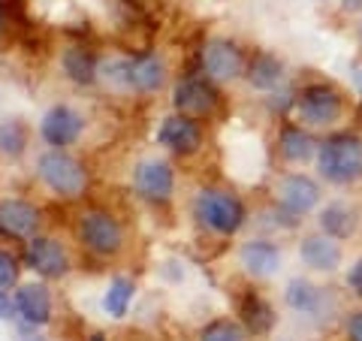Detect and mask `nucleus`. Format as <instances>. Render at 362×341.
I'll use <instances>...</instances> for the list:
<instances>
[{
    "label": "nucleus",
    "instance_id": "nucleus-1",
    "mask_svg": "<svg viewBox=\"0 0 362 341\" xmlns=\"http://www.w3.org/2000/svg\"><path fill=\"white\" fill-rule=\"evenodd\" d=\"M317 166L329 185H350L362 175V139L350 133L329 136L317 149Z\"/></svg>",
    "mask_w": 362,
    "mask_h": 341
},
{
    "label": "nucleus",
    "instance_id": "nucleus-2",
    "mask_svg": "<svg viewBox=\"0 0 362 341\" xmlns=\"http://www.w3.org/2000/svg\"><path fill=\"white\" fill-rule=\"evenodd\" d=\"M37 175H40L42 185L54 193V197H64V200L82 197L85 187H88L85 166L78 163L73 154H66L64 149L45 151L37 161Z\"/></svg>",
    "mask_w": 362,
    "mask_h": 341
},
{
    "label": "nucleus",
    "instance_id": "nucleus-3",
    "mask_svg": "<svg viewBox=\"0 0 362 341\" xmlns=\"http://www.w3.org/2000/svg\"><path fill=\"white\" fill-rule=\"evenodd\" d=\"M194 218L218 236H235L245 224V206L226 190H199L194 200Z\"/></svg>",
    "mask_w": 362,
    "mask_h": 341
},
{
    "label": "nucleus",
    "instance_id": "nucleus-4",
    "mask_svg": "<svg viewBox=\"0 0 362 341\" xmlns=\"http://www.w3.org/2000/svg\"><path fill=\"white\" fill-rule=\"evenodd\" d=\"M76 233H78V242L97 257H115L124 248V230L109 212L94 209V212L78 214Z\"/></svg>",
    "mask_w": 362,
    "mask_h": 341
},
{
    "label": "nucleus",
    "instance_id": "nucleus-5",
    "mask_svg": "<svg viewBox=\"0 0 362 341\" xmlns=\"http://www.w3.org/2000/svg\"><path fill=\"white\" fill-rule=\"evenodd\" d=\"M296 115L308 127H329L344 115V100L332 85H308L296 97Z\"/></svg>",
    "mask_w": 362,
    "mask_h": 341
},
{
    "label": "nucleus",
    "instance_id": "nucleus-6",
    "mask_svg": "<svg viewBox=\"0 0 362 341\" xmlns=\"http://www.w3.org/2000/svg\"><path fill=\"white\" fill-rule=\"evenodd\" d=\"M112 79L121 88L139 91V94H157L166 85V67L154 54H142V58H133V61L112 64Z\"/></svg>",
    "mask_w": 362,
    "mask_h": 341
},
{
    "label": "nucleus",
    "instance_id": "nucleus-7",
    "mask_svg": "<svg viewBox=\"0 0 362 341\" xmlns=\"http://www.w3.org/2000/svg\"><path fill=\"white\" fill-rule=\"evenodd\" d=\"M133 187L142 200L163 206L175 193V173L166 161H142L133 173Z\"/></svg>",
    "mask_w": 362,
    "mask_h": 341
},
{
    "label": "nucleus",
    "instance_id": "nucleus-8",
    "mask_svg": "<svg viewBox=\"0 0 362 341\" xmlns=\"http://www.w3.org/2000/svg\"><path fill=\"white\" fill-rule=\"evenodd\" d=\"M218 91H214L206 79H181L173 91V106L178 115H187V118H209L214 115L218 109Z\"/></svg>",
    "mask_w": 362,
    "mask_h": 341
},
{
    "label": "nucleus",
    "instance_id": "nucleus-9",
    "mask_svg": "<svg viewBox=\"0 0 362 341\" xmlns=\"http://www.w3.org/2000/svg\"><path fill=\"white\" fill-rule=\"evenodd\" d=\"M25 263L42 278H64L70 269V257L61 248V242H54L49 236H30L25 248Z\"/></svg>",
    "mask_w": 362,
    "mask_h": 341
},
{
    "label": "nucleus",
    "instance_id": "nucleus-10",
    "mask_svg": "<svg viewBox=\"0 0 362 341\" xmlns=\"http://www.w3.org/2000/svg\"><path fill=\"white\" fill-rule=\"evenodd\" d=\"M202 70L214 82H233L245 73V54L230 40H211L202 49Z\"/></svg>",
    "mask_w": 362,
    "mask_h": 341
},
{
    "label": "nucleus",
    "instance_id": "nucleus-11",
    "mask_svg": "<svg viewBox=\"0 0 362 341\" xmlns=\"http://www.w3.org/2000/svg\"><path fill=\"white\" fill-rule=\"evenodd\" d=\"M85 130V118L70 106H52L40 121V136L52 149H66Z\"/></svg>",
    "mask_w": 362,
    "mask_h": 341
},
{
    "label": "nucleus",
    "instance_id": "nucleus-12",
    "mask_svg": "<svg viewBox=\"0 0 362 341\" xmlns=\"http://www.w3.org/2000/svg\"><path fill=\"white\" fill-rule=\"evenodd\" d=\"M157 142L175 154H197L202 149V127L187 115H169L157 130Z\"/></svg>",
    "mask_w": 362,
    "mask_h": 341
},
{
    "label": "nucleus",
    "instance_id": "nucleus-13",
    "mask_svg": "<svg viewBox=\"0 0 362 341\" xmlns=\"http://www.w3.org/2000/svg\"><path fill=\"white\" fill-rule=\"evenodd\" d=\"M278 202L281 209L293 218H299V214H308L317 202H320V187H317V181L302 175V173H293L287 178H281L278 185Z\"/></svg>",
    "mask_w": 362,
    "mask_h": 341
},
{
    "label": "nucleus",
    "instance_id": "nucleus-14",
    "mask_svg": "<svg viewBox=\"0 0 362 341\" xmlns=\"http://www.w3.org/2000/svg\"><path fill=\"white\" fill-rule=\"evenodd\" d=\"M40 209L25 200H4L0 202V233L9 238H30L37 236Z\"/></svg>",
    "mask_w": 362,
    "mask_h": 341
},
{
    "label": "nucleus",
    "instance_id": "nucleus-15",
    "mask_svg": "<svg viewBox=\"0 0 362 341\" xmlns=\"http://www.w3.org/2000/svg\"><path fill=\"white\" fill-rule=\"evenodd\" d=\"M13 296L18 317L28 326H45L52 320V293L45 284H21Z\"/></svg>",
    "mask_w": 362,
    "mask_h": 341
},
{
    "label": "nucleus",
    "instance_id": "nucleus-16",
    "mask_svg": "<svg viewBox=\"0 0 362 341\" xmlns=\"http://www.w3.org/2000/svg\"><path fill=\"white\" fill-rule=\"evenodd\" d=\"M299 257H302V263L314 272H335L341 266V245H338V238L326 236V233L305 236L299 245Z\"/></svg>",
    "mask_w": 362,
    "mask_h": 341
},
{
    "label": "nucleus",
    "instance_id": "nucleus-17",
    "mask_svg": "<svg viewBox=\"0 0 362 341\" xmlns=\"http://www.w3.org/2000/svg\"><path fill=\"white\" fill-rule=\"evenodd\" d=\"M239 263L247 275L269 278L281 266V251H278V245L266 242V238H251V242H245L239 248Z\"/></svg>",
    "mask_w": 362,
    "mask_h": 341
},
{
    "label": "nucleus",
    "instance_id": "nucleus-18",
    "mask_svg": "<svg viewBox=\"0 0 362 341\" xmlns=\"http://www.w3.org/2000/svg\"><path fill=\"white\" fill-rule=\"evenodd\" d=\"M278 149H281V157H284V161L305 163L317 154V142H314V136L305 133L302 127H284L278 136Z\"/></svg>",
    "mask_w": 362,
    "mask_h": 341
},
{
    "label": "nucleus",
    "instance_id": "nucleus-19",
    "mask_svg": "<svg viewBox=\"0 0 362 341\" xmlns=\"http://www.w3.org/2000/svg\"><path fill=\"white\" fill-rule=\"evenodd\" d=\"M61 67H64L66 79L76 85H94L97 82V58L88 49H82V45L66 49L64 58H61Z\"/></svg>",
    "mask_w": 362,
    "mask_h": 341
},
{
    "label": "nucleus",
    "instance_id": "nucleus-20",
    "mask_svg": "<svg viewBox=\"0 0 362 341\" xmlns=\"http://www.w3.org/2000/svg\"><path fill=\"white\" fill-rule=\"evenodd\" d=\"M284 299L293 311H299V314H320L323 308V302H326V293L320 287H314L311 281H290L287 284V290H284Z\"/></svg>",
    "mask_w": 362,
    "mask_h": 341
},
{
    "label": "nucleus",
    "instance_id": "nucleus-21",
    "mask_svg": "<svg viewBox=\"0 0 362 341\" xmlns=\"http://www.w3.org/2000/svg\"><path fill=\"white\" fill-rule=\"evenodd\" d=\"M239 314H242L245 326L251 329L254 335H266L272 329V323H275V311H272V305L263 296H257V293H245L242 302H239Z\"/></svg>",
    "mask_w": 362,
    "mask_h": 341
},
{
    "label": "nucleus",
    "instance_id": "nucleus-22",
    "mask_svg": "<svg viewBox=\"0 0 362 341\" xmlns=\"http://www.w3.org/2000/svg\"><path fill=\"white\" fill-rule=\"evenodd\" d=\"M281 79H284V67H281V61L275 54L259 52L251 58V64H247V82H251V88H257V91H272Z\"/></svg>",
    "mask_w": 362,
    "mask_h": 341
},
{
    "label": "nucleus",
    "instance_id": "nucleus-23",
    "mask_svg": "<svg viewBox=\"0 0 362 341\" xmlns=\"http://www.w3.org/2000/svg\"><path fill=\"white\" fill-rule=\"evenodd\" d=\"M354 209L344 206V202H332V206H326L320 212V230L326 236H332V238H347L350 233H354Z\"/></svg>",
    "mask_w": 362,
    "mask_h": 341
},
{
    "label": "nucleus",
    "instance_id": "nucleus-24",
    "mask_svg": "<svg viewBox=\"0 0 362 341\" xmlns=\"http://www.w3.org/2000/svg\"><path fill=\"white\" fill-rule=\"evenodd\" d=\"M133 293H136V284L130 278H115V281L109 284L106 296H103L106 314L124 317V314H127V308H130V302H133Z\"/></svg>",
    "mask_w": 362,
    "mask_h": 341
},
{
    "label": "nucleus",
    "instance_id": "nucleus-25",
    "mask_svg": "<svg viewBox=\"0 0 362 341\" xmlns=\"http://www.w3.org/2000/svg\"><path fill=\"white\" fill-rule=\"evenodd\" d=\"M28 149V127L21 121H4L0 124V151L6 157H21Z\"/></svg>",
    "mask_w": 362,
    "mask_h": 341
},
{
    "label": "nucleus",
    "instance_id": "nucleus-26",
    "mask_svg": "<svg viewBox=\"0 0 362 341\" xmlns=\"http://www.w3.org/2000/svg\"><path fill=\"white\" fill-rule=\"evenodd\" d=\"M202 341H245V333L230 320H214L202 329Z\"/></svg>",
    "mask_w": 362,
    "mask_h": 341
},
{
    "label": "nucleus",
    "instance_id": "nucleus-27",
    "mask_svg": "<svg viewBox=\"0 0 362 341\" xmlns=\"http://www.w3.org/2000/svg\"><path fill=\"white\" fill-rule=\"evenodd\" d=\"M18 281V260L9 251H0V287H13Z\"/></svg>",
    "mask_w": 362,
    "mask_h": 341
},
{
    "label": "nucleus",
    "instance_id": "nucleus-28",
    "mask_svg": "<svg viewBox=\"0 0 362 341\" xmlns=\"http://www.w3.org/2000/svg\"><path fill=\"white\" fill-rule=\"evenodd\" d=\"M0 317H4V320H13V317H18L16 296H13V293H6L4 287H0Z\"/></svg>",
    "mask_w": 362,
    "mask_h": 341
},
{
    "label": "nucleus",
    "instance_id": "nucleus-29",
    "mask_svg": "<svg viewBox=\"0 0 362 341\" xmlns=\"http://www.w3.org/2000/svg\"><path fill=\"white\" fill-rule=\"evenodd\" d=\"M347 287L356 293V296H362V257L354 263V269L347 272Z\"/></svg>",
    "mask_w": 362,
    "mask_h": 341
},
{
    "label": "nucleus",
    "instance_id": "nucleus-30",
    "mask_svg": "<svg viewBox=\"0 0 362 341\" xmlns=\"http://www.w3.org/2000/svg\"><path fill=\"white\" fill-rule=\"evenodd\" d=\"M347 335H350V341H362V311H356L347 320Z\"/></svg>",
    "mask_w": 362,
    "mask_h": 341
},
{
    "label": "nucleus",
    "instance_id": "nucleus-31",
    "mask_svg": "<svg viewBox=\"0 0 362 341\" xmlns=\"http://www.w3.org/2000/svg\"><path fill=\"white\" fill-rule=\"evenodd\" d=\"M4 25H6V13H4V6H0V33H4Z\"/></svg>",
    "mask_w": 362,
    "mask_h": 341
},
{
    "label": "nucleus",
    "instance_id": "nucleus-32",
    "mask_svg": "<svg viewBox=\"0 0 362 341\" xmlns=\"http://www.w3.org/2000/svg\"><path fill=\"white\" fill-rule=\"evenodd\" d=\"M88 341H106V335H103V333H94V335L88 338Z\"/></svg>",
    "mask_w": 362,
    "mask_h": 341
}]
</instances>
